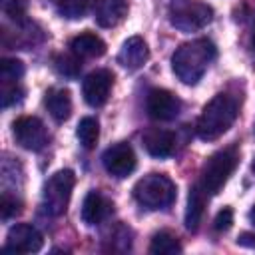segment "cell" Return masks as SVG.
Here are the masks:
<instances>
[{
    "label": "cell",
    "mask_w": 255,
    "mask_h": 255,
    "mask_svg": "<svg viewBox=\"0 0 255 255\" xmlns=\"http://www.w3.org/2000/svg\"><path fill=\"white\" fill-rule=\"evenodd\" d=\"M215 56H217V48L207 38H197L187 44H181L171 56L173 74L183 84L193 86L203 78Z\"/></svg>",
    "instance_id": "1"
},
{
    "label": "cell",
    "mask_w": 255,
    "mask_h": 255,
    "mask_svg": "<svg viewBox=\"0 0 255 255\" xmlns=\"http://www.w3.org/2000/svg\"><path fill=\"white\" fill-rule=\"evenodd\" d=\"M239 108H237V100L231 98L229 94H217L213 96L199 120H197V135L205 141H213L217 137H221L237 120Z\"/></svg>",
    "instance_id": "2"
},
{
    "label": "cell",
    "mask_w": 255,
    "mask_h": 255,
    "mask_svg": "<svg viewBox=\"0 0 255 255\" xmlns=\"http://www.w3.org/2000/svg\"><path fill=\"white\" fill-rule=\"evenodd\" d=\"M237 163H239L237 145H229V147H223V149L215 151L203 165L199 185L207 191V195L219 193L223 189V185L227 183L229 175L235 171Z\"/></svg>",
    "instance_id": "3"
},
{
    "label": "cell",
    "mask_w": 255,
    "mask_h": 255,
    "mask_svg": "<svg viewBox=\"0 0 255 255\" xmlns=\"http://www.w3.org/2000/svg\"><path fill=\"white\" fill-rule=\"evenodd\" d=\"M133 197L145 209H165L175 201V185L163 173H147L133 185Z\"/></svg>",
    "instance_id": "4"
},
{
    "label": "cell",
    "mask_w": 255,
    "mask_h": 255,
    "mask_svg": "<svg viewBox=\"0 0 255 255\" xmlns=\"http://www.w3.org/2000/svg\"><path fill=\"white\" fill-rule=\"evenodd\" d=\"M213 20V8L199 0H173L169 6V22L181 32H195Z\"/></svg>",
    "instance_id": "5"
},
{
    "label": "cell",
    "mask_w": 255,
    "mask_h": 255,
    "mask_svg": "<svg viewBox=\"0 0 255 255\" xmlns=\"http://www.w3.org/2000/svg\"><path fill=\"white\" fill-rule=\"evenodd\" d=\"M74 183H76V175L72 169H60L46 181L42 197H44V209L50 215H62L68 209Z\"/></svg>",
    "instance_id": "6"
},
{
    "label": "cell",
    "mask_w": 255,
    "mask_h": 255,
    "mask_svg": "<svg viewBox=\"0 0 255 255\" xmlns=\"http://www.w3.org/2000/svg\"><path fill=\"white\" fill-rule=\"evenodd\" d=\"M12 133L16 137V143H20L24 149L38 151L48 141L46 126L40 118L34 116H22L12 124Z\"/></svg>",
    "instance_id": "7"
},
{
    "label": "cell",
    "mask_w": 255,
    "mask_h": 255,
    "mask_svg": "<svg viewBox=\"0 0 255 255\" xmlns=\"http://www.w3.org/2000/svg\"><path fill=\"white\" fill-rule=\"evenodd\" d=\"M145 110L147 116L155 122H171L181 112V100L169 90L155 88L145 98Z\"/></svg>",
    "instance_id": "8"
},
{
    "label": "cell",
    "mask_w": 255,
    "mask_h": 255,
    "mask_svg": "<svg viewBox=\"0 0 255 255\" xmlns=\"http://www.w3.org/2000/svg\"><path fill=\"white\" fill-rule=\"evenodd\" d=\"M102 163L106 167V171L114 177H128L135 165H137V159H135V153H133V147L126 141H120V143H114L112 147H108L102 155Z\"/></svg>",
    "instance_id": "9"
},
{
    "label": "cell",
    "mask_w": 255,
    "mask_h": 255,
    "mask_svg": "<svg viewBox=\"0 0 255 255\" xmlns=\"http://www.w3.org/2000/svg\"><path fill=\"white\" fill-rule=\"evenodd\" d=\"M44 245L42 233L30 223H16L10 227L4 251L12 253H36Z\"/></svg>",
    "instance_id": "10"
},
{
    "label": "cell",
    "mask_w": 255,
    "mask_h": 255,
    "mask_svg": "<svg viewBox=\"0 0 255 255\" xmlns=\"http://www.w3.org/2000/svg\"><path fill=\"white\" fill-rule=\"evenodd\" d=\"M114 86V74L106 68L96 70L92 74H88L82 82V94L86 104H90L92 108H100L108 102L110 92Z\"/></svg>",
    "instance_id": "11"
},
{
    "label": "cell",
    "mask_w": 255,
    "mask_h": 255,
    "mask_svg": "<svg viewBox=\"0 0 255 255\" xmlns=\"http://www.w3.org/2000/svg\"><path fill=\"white\" fill-rule=\"evenodd\" d=\"M114 211V203L102 191H90L82 203V221L86 225H100Z\"/></svg>",
    "instance_id": "12"
},
{
    "label": "cell",
    "mask_w": 255,
    "mask_h": 255,
    "mask_svg": "<svg viewBox=\"0 0 255 255\" xmlns=\"http://www.w3.org/2000/svg\"><path fill=\"white\" fill-rule=\"evenodd\" d=\"M149 58V48L141 36H131L128 38L118 54V64L124 66L126 70H139Z\"/></svg>",
    "instance_id": "13"
},
{
    "label": "cell",
    "mask_w": 255,
    "mask_h": 255,
    "mask_svg": "<svg viewBox=\"0 0 255 255\" xmlns=\"http://www.w3.org/2000/svg\"><path fill=\"white\" fill-rule=\"evenodd\" d=\"M128 16V0H98L94 8L96 24L102 28H114Z\"/></svg>",
    "instance_id": "14"
},
{
    "label": "cell",
    "mask_w": 255,
    "mask_h": 255,
    "mask_svg": "<svg viewBox=\"0 0 255 255\" xmlns=\"http://www.w3.org/2000/svg\"><path fill=\"white\" fill-rule=\"evenodd\" d=\"M143 147L153 157H169L175 149V135L169 129L153 128L143 133Z\"/></svg>",
    "instance_id": "15"
},
{
    "label": "cell",
    "mask_w": 255,
    "mask_h": 255,
    "mask_svg": "<svg viewBox=\"0 0 255 255\" xmlns=\"http://www.w3.org/2000/svg\"><path fill=\"white\" fill-rule=\"evenodd\" d=\"M205 203H207V191L195 183L189 189V197H187V209H185V227L189 231H197L199 223L203 219V211H205Z\"/></svg>",
    "instance_id": "16"
},
{
    "label": "cell",
    "mask_w": 255,
    "mask_h": 255,
    "mask_svg": "<svg viewBox=\"0 0 255 255\" xmlns=\"http://www.w3.org/2000/svg\"><path fill=\"white\" fill-rule=\"evenodd\" d=\"M70 50L80 58H100L106 54V42L94 32H82L70 40Z\"/></svg>",
    "instance_id": "17"
},
{
    "label": "cell",
    "mask_w": 255,
    "mask_h": 255,
    "mask_svg": "<svg viewBox=\"0 0 255 255\" xmlns=\"http://www.w3.org/2000/svg\"><path fill=\"white\" fill-rule=\"evenodd\" d=\"M50 116L56 122H66L72 114V96L68 90L64 88H52L46 92V100H44Z\"/></svg>",
    "instance_id": "18"
},
{
    "label": "cell",
    "mask_w": 255,
    "mask_h": 255,
    "mask_svg": "<svg viewBox=\"0 0 255 255\" xmlns=\"http://www.w3.org/2000/svg\"><path fill=\"white\" fill-rule=\"evenodd\" d=\"M76 135H78V139H80L84 149H94L96 143H98V137H100V124H98V120L92 118V116L82 118L80 124H78Z\"/></svg>",
    "instance_id": "19"
},
{
    "label": "cell",
    "mask_w": 255,
    "mask_h": 255,
    "mask_svg": "<svg viewBox=\"0 0 255 255\" xmlns=\"http://www.w3.org/2000/svg\"><path fill=\"white\" fill-rule=\"evenodd\" d=\"M181 251V245L177 241V237L169 231H159L151 237V243H149V253H155V255H173V253H179Z\"/></svg>",
    "instance_id": "20"
},
{
    "label": "cell",
    "mask_w": 255,
    "mask_h": 255,
    "mask_svg": "<svg viewBox=\"0 0 255 255\" xmlns=\"http://www.w3.org/2000/svg\"><path fill=\"white\" fill-rule=\"evenodd\" d=\"M54 66L58 70V74L66 76V78H76L82 70V58L76 56L74 52H68V54H58L54 58Z\"/></svg>",
    "instance_id": "21"
},
{
    "label": "cell",
    "mask_w": 255,
    "mask_h": 255,
    "mask_svg": "<svg viewBox=\"0 0 255 255\" xmlns=\"http://www.w3.org/2000/svg\"><path fill=\"white\" fill-rule=\"evenodd\" d=\"M56 10L70 20H78L84 18V14L90 8V0H54Z\"/></svg>",
    "instance_id": "22"
},
{
    "label": "cell",
    "mask_w": 255,
    "mask_h": 255,
    "mask_svg": "<svg viewBox=\"0 0 255 255\" xmlns=\"http://www.w3.org/2000/svg\"><path fill=\"white\" fill-rule=\"evenodd\" d=\"M24 76V64L16 58H4L0 62V84H18Z\"/></svg>",
    "instance_id": "23"
},
{
    "label": "cell",
    "mask_w": 255,
    "mask_h": 255,
    "mask_svg": "<svg viewBox=\"0 0 255 255\" xmlns=\"http://www.w3.org/2000/svg\"><path fill=\"white\" fill-rule=\"evenodd\" d=\"M0 6H2V14L8 20H12V22L26 20V12H28L26 0H0Z\"/></svg>",
    "instance_id": "24"
},
{
    "label": "cell",
    "mask_w": 255,
    "mask_h": 255,
    "mask_svg": "<svg viewBox=\"0 0 255 255\" xmlns=\"http://www.w3.org/2000/svg\"><path fill=\"white\" fill-rule=\"evenodd\" d=\"M20 211H22L20 199H16V197L10 195L8 191H4V193H2V199H0V215H2V219L8 221V219L16 217Z\"/></svg>",
    "instance_id": "25"
},
{
    "label": "cell",
    "mask_w": 255,
    "mask_h": 255,
    "mask_svg": "<svg viewBox=\"0 0 255 255\" xmlns=\"http://www.w3.org/2000/svg\"><path fill=\"white\" fill-rule=\"evenodd\" d=\"M24 96V90L20 88V84H2L0 86V100H2V108H10L12 104H18Z\"/></svg>",
    "instance_id": "26"
},
{
    "label": "cell",
    "mask_w": 255,
    "mask_h": 255,
    "mask_svg": "<svg viewBox=\"0 0 255 255\" xmlns=\"http://www.w3.org/2000/svg\"><path fill=\"white\" fill-rule=\"evenodd\" d=\"M231 223H233V209H231V207H223V209L215 215L213 229L219 231V233H223V231H227V229L231 227Z\"/></svg>",
    "instance_id": "27"
},
{
    "label": "cell",
    "mask_w": 255,
    "mask_h": 255,
    "mask_svg": "<svg viewBox=\"0 0 255 255\" xmlns=\"http://www.w3.org/2000/svg\"><path fill=\"white\" fill-rule=\"evenodd\" d=\"M237 245L255 249V233H241V235L237 237Z\"/></svg>",
    "instance_id": "28"
},
{
    "label": "cell",
    "mask_w": 255,
    "mask_h": 255,
    "mask_svg": "<svg viewBox=\"0 0 255 255\" xmlns=\"http://www.w3.org/2000/svg\"><path fill=\"white\" fill-rule=\"evenodd\" d=\"M249 221H251V223L255 225V205H253V209L249 211Z\"/></svg>",
    "instance_id": "29"
},
{
    "label": "cell",
    "mask_w": 255,
    "mask_h": 255,
    "mask_svg": "<svg viewBox=\"0 0 255 255\" xmlns=\"http://www.w3.org/2000/svg\"><path fill=\"white\" fill-rule=\"evenodd\" d=\"M251 171H253V175H255V157H253V163H251Z\"/></svg>",
    "instance_id": "30"
},
{
    "label": "cell",
    "mask_w": 255,
    "mask_h": 255,
    "mask_svg": "<svg viewBox=\"0 0 255 255\" xmlns=\"http://www.w3.org/2000/svg\"><path fill=\"white\" fill-rule=\"evenodd\" d=\"M253 48H255V36H253Z\"/></svg>",
    "instance_id": "31"
}]
</instances>
